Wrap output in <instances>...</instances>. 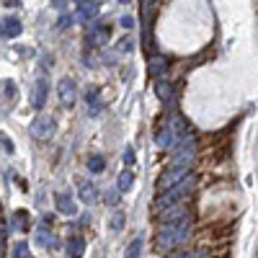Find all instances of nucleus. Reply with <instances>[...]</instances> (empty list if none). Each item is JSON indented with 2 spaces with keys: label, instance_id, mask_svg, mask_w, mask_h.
<instances>
[{
  "label": "nucleus",
  "instance_id": "1",
  "mask_svg": "<svg viewBox=\"0 0 258 258\" xmlns=\"http://www.w3.org/2000/svg\"><path fill=\"white\" fill-rule=\"evenodd\" d=\"M188 235H191V222H188V220H186V222H178V225H165V227L160 230V235H158V245H160L163 250L178 248V245H183V243L188 240Z\"/></svg>",
  "mask_w": 258,
  "mask_h": 258
},
{
  "label": "nucleus",
  "instance_id": "2",
  "mask_svg": "<svg viewBox=\"0 0 258 258\" xmlns=\"http://www.w3.org/2000/svg\"><path fill=\"white\" fill-rule=\"evenodd\" d=\"M109 39H111V26L106 24V21H93V24L88 26V34H85V44L93 47V49H98V47H103Z\"/></svg>",
  "mask_w": 258,
  "mask_h": 258
},
{
  "label": "nucleus",
  "instance_id": "3",
  "mask_svg": "<svg viewBox=\"0 0 258 258\" xmlns=\"http://www.w3.org/2000/svg\"><path fill=\"white\" fill-rule=\"evenodd\" d=\"M29 135L39 142H47L52 135H54V119L52 116H36L31 124H29Z\"/></svg>",
  "mask_w": 258,
  "mask_h": 258
},
{
  "label": "nucleus",
  "instance_id": "4",
  "mask_svg": "<svg viewBox=\"0 0 258 258\" xmlns=\"http://www.w3.org/2000/svg\"><path fill=\"white\" fill-rule=\"evenodd\" d=\"M47 96H49V80H47V78H39L36 85H34V93H31V106H34L36 111L44 109Z\"/></svg>",
  "mask_w": 258,
  "mask_h": 258
},
{
  "label": "nucleus",
  "instance_id": "5",
  "mask_svg": "<svg viewBox=\"0 0 258 258\" xmlns=\"http://www.w3.org/2000/svg\"><path fill=\"white\" fill-rule=\"evenodd\" d=\"M160 220L165 225H178V222H186L188 220V209L183 204H176V207H168L163 214H160Z\"/></svg>",
  "mask_w": 258,
  "mask_h": 258
},
{
  "label": "nucleus",
  "instance_id": "6",
  "mask_svg": "<svg viewBox=\"0 0 258 258\" xmlns=\"http://www.w3.org/2000/svg\"><path fill=\"white\" fill-rule=\"evenodd\" d=\"M98 11H101L98 0H85V3H80V8H78V21H83V24H91V21L98 16Z\"/></svg>",
  "mask_w": 258,
  "mask_h": 258
},
{
  "label": "nucleus",
  "instance_id": "7",
  "mask_svg": "<svg viewBox=\"0 0 258 258\" xmlns=\"http://www.w3.org/2000/svg\"><path fill=\"white\" fill-rule=\"evenodd\" d=\"M54 204H57V212L64 214V217H75V214H78V207H75V202H73L70 194H57Z\"/></svg>",
  "mask_w": 258,
  "mask_h": 258
},
{
  "label": "nucleus",
  "instance_id": "8",
  "mask_svg": "<svg viewBox=\"0 0 258 258\" xmlns=\"http://www.w3.org/2000/svg\"><path fill=\"white\" fill-rule=\"evenodd\" d=\"M21 31H24V26H21L18 18H3L0 21V36L3 39H16Z\"/></svg>",
  "mask_w": 258,
  "mask_h": 258
},
{
  "label": "nucleus",
  "instance_id": "9",
  "mask_svg": "<svg viewBox=\"0 0 258 258\" xmlns=\"http://www.w3.org/2000/svg\"><path fill=\"white\" fill-rule=\"evenodd\" d=\"M59 98H62V103H68V106L75 103V83L70 78L59 80Z\"/></svg>",
  "mask_w": 258,
  "mask_h": 258
},
{
  "label": "nucleus",
  "instance_id": "10",
  "mask_svg": "<svg viewBox=\"0 0 258 258\" xmlns=\"http://www.w3.org/2000/svg\"><path fill=\"white\" fill-rule=\"evenodd\" d=\"M168 68H170V62L165 59V57H150V75L153 78H163L165 73H168Z\"/></svg>",
  "mask_w": 258,
  "mask_h": 258
},
{
  "label": "nucleus",
  "instance_id": "11",
  "mask_svg": "<svg viewBox=\"0 0 258 258\" xmlns=\"http://www.w3.org/2000/svg\"><path fill=\"white\" fill-rule=\"evenodd\" d=\"M183 173H186V168H178V165H173V168H168L165 173L160 176V188H165L168 183H176V181H178V178H181Z\"/></svg>",
  "mask_w": 258,
  "mask_h": 258
},
{
  "label": "nucleus",
  "instance_id": "12",
  "mask_svg": "<svg viewBox=\"0 0 258 258\" xmlns=\"http://www.w3.org/2000/svg\"><path fill=\"white\" fill-rule=\"evenodd\" d=\"M64 250H68L70 258H80L85 253V240L83 238H70L68 243H64Z\"/></svg>",
  "mask_w": 258,
  "mask_h": 258
},
{
  "label": "nucleus",
  "instance_id": "13",
  "mask_svg": "<svg viewBox=\"0 0 258 258\" xmlns=\"http://www.w3.org/2000/svg\"><path fill=\"white\" fill-rule=\"evenodd\" d=\"M11 227L18 230V232H26V230H29V214H26L24 209H18L13 217H11Z\"/></svg>",
  "mask_w": 258,
  "mask_h": 258
},
{
  "label": "nucleus",
  "instance_id": "14",
  "mask_svg": "<svg viewBox=\"0 0 258 258\" xmlns=\"http://www.w3.org/2000/svg\"><path fill=\"white\" fill-rule=\"evenodd\" d=\"M80 183V199L85 202V204H93L98 197H96V188L91 186V183H83V181H78Z\"/></svg>",
  "mask_w": 258,
  "mask_h": 258
},
{
  "label": "nucleus",
  "instance_id": "15",
  "mask_svg": "<svg viewBox=\"0 0 258 258\" xmlns=\"http://www.w3.org/2000/svg\"><path fill=\"white\" fill-rule=\"evenodd\" d=\"M160 0H142V18H145V24L150 26V21H153V13L158 8Z\"/></svg>",
  "mask_w": 258,
  "mask_h": 258
},
{
  "label": "nucleus",
  "instance_id": "16",
  "mask_svg": "<svg viewBox=\"0 0 258 258\" xmlns=\"http://www.w3.org/2000/svg\"><path fill=\"white\" fill-rule=\"evenodd\" d=\"M132 183H135V173H132V170H124V173L119 176V183H116V188H119L121 194H126L129 188H132Z\"/></svg>",
  "mask_w": 258,
  "mask_h": 258
},
{
  "label": "nucleus",
  "instance_id": "17",
  "mask_svg": "<svg viewBox=\"0 0 258 258\" xmlns=\"http://www.w3.org/2000/svg\"><path fill=\"white\" fill-rule=\"evenodd\" d=\"M36 240H39V245H44V248H57V238H54V232H49V230H41L36 235Z\"/></svg>",
  "mask_w": 258,
  "mask_h": 258
},
{
  "label": "nucleus",
  "instance_id": "18",
  "mask_svg": "<svg viewBox=\"0 0 258 258\" xmlns=\"http://www.w3.org/2000/svg\"><path fill=\"white\" fill-rule=\"evenodd\" d=\"M142 238H135L132 243L126 245V253H124V258H140V250H142Z\"/></svg>",
  "mask_w": 258,
  "mask_h": 258
},
{
  "label": "nucleus",
  "instance_id": "19",
  "mask_svg": "<svg viewBox=\"0 0 258 258\" xmlns=\"http://www.w3.org/2000/svg\"><path fill=\"white\" fill-rule=\"evenodd\" d=\"M103 165H106V160H103L101 155H91V158H88V170H91V173H101Z\"/></svg>",
  "mask_w": 258,
  "mask_h": 258
},
{
  "label": "nucleus",
  "instance_id": "20",
  "mask_svg": "<svg viewBox=\"0 0 258 258\" xmlns=\"http://www.w3.org/2000/svg\"><path fill=\"white\" fill-rule=\"evenodd\" d=\"M13 258H29V243L26 240H18L13 245Z\"/></svg>",
  "mask_w": 258,
  "mask_h": 258
},
{
  "label": "nucleus",
  "instance_id": "21",
  "mask_svg": "<svg viewBox=\"0 0 258 258\" xmlns=\"http://www.w3.org/2000/svg\"><path fill=\"white\" fill-rule=\"evenodd\" d=\"M109 227H111L114 232H119V230L124 227V212H114V217H111V222H109Z\"/></svg>",
  "mask_w": 258,
  "mask_h": 258
},
{
  "label": "nucleus",
  "instance_id": "22",
  "mask_svg": "<svg viewBox=\"0 0 258 258\" xmlns=\"http://www.w3.org/2000/svg\"><path fill=\"white\" fill-rule=\"evenodd\" d=\"M98 96H101L98 85H91V88L85 91V101H88V103H98Z\"/></svg>",
  "mask_w": 258,
  "mask_h": 258
},
{
  "label": "nucleus",
  "instance_id": "23",
  "mask_svg": "<svg viewBox=\"0 0 258 258\" xmlns=\"http://www.w3.org/2000/svg\"><path fill=\"white\" fill-rule=\"evenodd\" d=\"M119 197H121V191H119V188H109V191L103 194V199L109 202V204H116V202H119Z\"/></svg>",
  "mask_w": 258,
  "mask_h": 258
},
{
  "label": "nucleus",
  "instance_id": "24",
  "mask_svg": "<svg viewBox=\"0 0 258 258\" xmlns=\"http://www.w3.org/2000/svg\"><path fill=\"white\" fill-rule=\"evenodd\" d=\"M73 24V16L68 13V16H59V21H57V29H68Z\"/></svg>",
  "mask_w": 258,
  "mask_h": 258
},
{
  "label": "nucleus",
  "instance_id": "25",
  "mask_svg": "<svg viewBox=\"0 0 258 258\" xmlns=\"http://www.w3.org/2000/svg\"><path fill=\"white\" fill-rule=\"evenodd\" d=\"M119 24H121V29H126V31H129V29H135V18H132V16H124V18L119 21Z\"/></svg>",
  "mask_w": 258,
  "mask_h": 258
},
{
  "label": "nucleus",
  "instance_id": "26",
  "mask_svg": "<svg viewBox=\"0 0 258 258\" xmlns=\"http://www.w3.org/2000/svg\"><path fill=\"white\" fill-rule=\"evenodd\" d=\"M119 52H132V39H121L119 41Z\"/></svg>",
  "mask_w": 258,
  "mask_h": 258
},
{
  "label": "nucleus",
  "instance_id": "27",
  "mask_svg": "<svg viewBox=\"0 0 258 258\" xmlns=\"http://www.w3.org/2000/svg\"><path fill=\"white\" fill-rule=\"evenodd\" d=\"M124 163H126V165H132V163H135V150H132V147H126V153H124Z\"/></svg>",
  "mask_w": 258,
  "mask_h": 258
},
{
  "label": "nucleus",
  "instance_id": "28",
  "mask_svg": "<svg viewBox=\"0 0 258 258\" xmlns=\"http://www.w3.org/2000/svg\"><path fill=\"white\" fill-rule=\"evenodd\" d=\"M0 142H3V147H6V153H16V150H13V142L3 135V137H0Z\"/></svg>",
  "mask_w": 258,
  "mask_h": 258
},
{
  "label": "nucleus",
  "instance_id": "29",
  "mask_svg": "<svg viewBox=\"0 0 258 258\" xmlns=\"http://www.w3.org/2000/svg\"><path fill=\"white\" fill-rule=\"evenodd\" d=\"M52 6L54 8H64V6H68V0H52Z\"/></svg>",
  "mask_w": 258,
  "mask_h": 258
},
{
  "label": "nucleus",
  "instance_id": "30",
  "mask_svg": "<svg viewBox=\"0 0 258 258\" xmlns=\"http://www.w3.org/2000/svg\"><path fill=\"white\" fill-rule=\"evenodd\" d=\"M3 3L11 6V8H18V6H21V0H3Z\"/></svg>",
  "mask_w": 258,
  "mask_h": 258
},
{
  "label": "nucleus",
  "instance_id": "31",
  "mask_svg": "<svg viewBox=\"0 0 258 258\" xmlns=\"http://www.w3.org/2000/svg\"><path fill=\"white\" fill-rule=\"evenodd\" d=\"M119 3H121V6H129V3H132V0H119Z\"/></svg>",
  "mask_w": 258,
  "mask_h": 258
},
{
  "label": "nucleus",
  "instance_id": "32",
  "mask_svg": "<svg viewBox=\"0 0 258 258\" xmlns=\"http://www.w3.org/2000/svg\"><path fill=\"white\" fill-rule=\"evenodd\" d=\"M75 3H85V0H75Z\"/></svg>",
  "mask_w": 258,
  "mask_h": 258
}]
</instances>
